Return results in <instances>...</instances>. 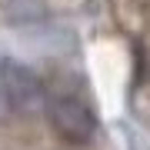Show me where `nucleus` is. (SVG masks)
I'll list each match as a JSON object with an SVG mask.
<instances>
[{
    "instance_id": "obj_1",
    "label": "nucleus",
    "mask_w": 150,
    "mask_h": 150,
    "mask_svg": "<svg viewBox=\"0 0 150 150\" xmlns=\"http://www.w3.org/2000/svg\"><path fill=\"white\" fill-rule=\"evenodd\" d=\"M47 120L54 134L67 144H87L97 130L93 107L77 93H57L54 100H47Z\"/></svg>"
},
{
    "instance_id": "obj_2",
    "label": "nucleus",
    "mask_w": 150,
    "mask_h": 150,
    "mask_svg": "<svg viewBox=\"0 0 150 150\" xmlns=\"http://www.w3.org/2000/svg\"><path fill=\"white\" fill-rule=\"evenodd\" d=\"M0 87L10 93L17 110H33L43 103V83L30 67L17 60H0Z\"/></svg>"
},
{
    "instance_id": "obj_3",
    "label": "nucleus",
    "mask_w": 150,
    "mask_h": 150,
    "mask_svg": "<svg viewBox=\"0 0 150 150\" xmlns=\"http://www.w3.org/2000/svg\"><path fill=\"white\" fill-rule=\"evenodd\" d=\"M13 110H17V107H13L10 93H7L4 87H0V123H4V120H10V117H13Z\"/></svg>"
}]
</instances>
